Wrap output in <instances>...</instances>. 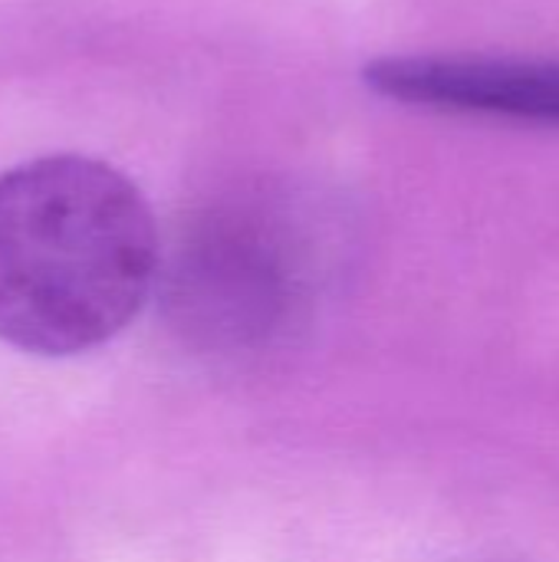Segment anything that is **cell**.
I'll list each match as a JSON object with an SVG mask.
<instances>
[{
	"mask_svg": "<svg viewBox=\"0 0 559 562\" xmlns=\"http://www.w3.org/2000/svg\"><path fill=\"white\" fill-rule=\"evenodd\" d=\"M158 227L112 165L46 155L0 175V342L76 356L119 336L158 277Z\"/></svg>",
	"mask_w": 559,
	"mask_h": 562,
	"instance_id": "1",
	"label": "cell"
},
{
	"mask_svg": "<svg viewBox=\"0 0 559 562\" xmlns=\"http://www.w3.org/2000/svg\"><path fill=\"white\" fill-rule=\"evenodd\" d=\"M313 244L287 204L241 198L198 214L158 257L175 333L201 352L244 356L283 339L306 313Z\"/></svg>",
	"mask_w": 559,
	"mask_h": 562,
	"instance_id": "2",
	"label": "cell"
},
{
	"mask_svg": "<svg viewBox=\"0 0 559 562\" xmlns=\"http://www.w3.org/2000/svg\"><path fill=\"white\" fill-rule=\"evenodd\" d=\"M385 99L435 109L559 125V63L501 56H385L366 66Z\"/></svg>",
	"mask_w": 559,
	"mask_h": 562,
	"instance_id": "3",
	"label": "cell"
}]
</instances>
